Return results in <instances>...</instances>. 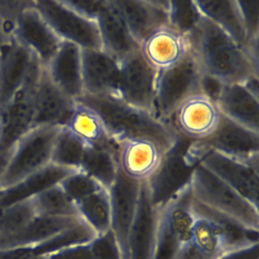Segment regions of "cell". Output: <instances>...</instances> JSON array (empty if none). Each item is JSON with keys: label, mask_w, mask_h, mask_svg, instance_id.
Instances as JSON below:
<instances>
[{"label": "cell", "mask_w": 259, "mask_h": 259, "mask_svg": "<svg viewBox=\"0 0 259 259\" xmlns=\"http://www.w3.org/2000/svg\"><path fill=\"white\" fill-rule=\"evenodd\" d=\"M189 37L206 79L226 85L244 83L252 76H259L258 60L206 17L201 15Z\"/></svg>", "instance_id": "cell-1"}, {"label": "cell", "mask_w": 259, "mask_h": 259, "mask_svg": "<svg viewBox=\"0 0 259 259\" xmlns=\"http://www.w3.org/2000/svg\"><path fill=\"white\" fill-rule=\"evenodd\" d=\"M76 101L98 113L116 144L126 139H150L157 142L167 153L179 139L170 122L162 121L153 113L114 96L83 95Z\"/></svg>", "instance_id": "cell-2"}, {"label": "cell", "mask_w": 259, "mask_h": 259, "mask_svg": "<svg viewBox=\"0 0 259 259\" xmlns=\"http://www.w3.org/2000/svg\"><path fill=\"white\" fill-rule=\"evenodd\" d=\"M191 199L223 213L245 228L259 231V207L198 164L189 179Z\"/></svg>", "instance_id": "cell-3"}, {"label": "cell", "mask_w": 259, "mask_h": 259, "mask_svg": "<svg viewBox=\"0 0 259 259\" xmlns=\"http://www.w3.org/2000/svg\"><path fill=\"white\" fill-rule=\"evenodd\" d=\"M206 78L191 51L175 66L160 71L157 79L154 114L169 122L177 106L188 96L206 90Z\"/></svg>", "instance_id": "cell-4"}, {"label": "cell", "mask_w": 259, "mask_h": 259, "mask_svg": "<svg viewBox=\"0 0 259 259\" xmlns=\"http://www.w3.org/2000/svg\"><path fill=\"white\" fill-rule=\"evenodd\" d=\"M60 127L35 126L11 149L1 180L0 190L6 189L51 164L55 137Z\"/></svg>", "instance_id": "cell-5"}, {"label": "cell", "mask_w": 259, "mask_h": 259, "mask_svg": "<svg viewBox=\"0 0 259 259\" xmlns=\"http://www.w3.org/2000/svg\"><path fill=\"white\" fill-rule=\"evenodd\" d=\"M193 214L190 210L189 182L159 207L158 227L152 259H174L190 240Z\"/></svg>", "instance_id": "cell-6"}, {"label": "cell", "mask_w": 259, "mask_h": 259, "mask_svg": "<svg viewBox=\"0 0 259 259\" xmlns=\"http://www.w3.org/2000/svg\"><path fill=\"white\" fill-rule=\"evenodd\" d=\"M191 141L179 137L169 150L158 171L146 181L152 202L160 207L188 184L200 159L190 146Z\"/></svg>", "instance_id": "cell-7"}, {"label": "cell", "mask_w": 259, "mask_h": 259, "mask_svg": "<svg viewBox=\"0 0 259 259\" xmlns=\"http://www.w3.org/2000/svg\"><path fill=\"white\" fill-rule=\"evenodd\" d=\"M42 68L35 60L22 87L0 108V154H9L19 139L33 127L34 92Z\"/></svg>", "instance_id": "cell-8"}, {"label": "cell", "mask_w": 259, "mask_h": 259, "mask_svg": "<svg viewBox=\"0 0 259 259\" xmlns=\"http://www.w3.org/2000/svg\"><path fill=\"white\" fill-rule=\"evenodd\" d=\"M33 7L61 40L82 50L102 49L97 22L74 11L63 0H33Z\"/></svg>", "instance_id": "cell-9"}, {"label": "cell", "mask_w": 259, "mask_h": 259, "mask_svg": "<svg viewBox=\"0 0 259 259\" xmlns=\"http://www.w3.org/2000/svg\"><path fill=\"white\" fill-rule=\"evenodd\" d=\"M222 113L214 97L201 90L184 99L175 109L169 122L179 137L191 141L207 139L220 124Z\"/></svg>", "instance_id": "cell-10"}, {"label": "cell", "mask_w": 259, "mask_h": 259, "mask_svg": "<svg viewBox=\"0 0 259 259\" xmlns=\"http://www.w3.org/2000/svg\"><path fill=\"white\" fill-rule=\"evenodd\" d=\"M158 74L140 51L124 58L120 61L116 98L154 114Z\"/></svg>", "instance_id": "cell-11"}, {"label": "cell", "mask_w": 259, "mask_h": 259, "mask_svg": "<svg viewBox=\"0 0 259 259\" xmlns=\"http://www.w3.org/2000/svg\"><path fill=\"white\" fill-rule=\"evenodd\" d=\"M190 146L200 160L209 151L245 161L259 160V133L224 115L212 135L205 140L191 142Z\"/></svg>", "instance_id": "cell-12"}, {"label": "cell", "mask_w": 259, "mask_h": 259, "mask_svg": "<svg viewBox=\"0 0 259 259\" xmlns=\"http://www.w3.org/2000/svg\"><path fill=\"white\" fill-rule=\"evenodd\" d=\"M199 164L258 207L259 160L245 161L209 151Z\"/></svg>", "instance_id": "cell-13"}, {"label": "cell", "mask_w": 259, "mask_h": 259, "mask_svg": "<svg viewBox=\"0 0 259 259\" xmlns=\"http://www.w3.org/2000/svg\"><path fill=\"white\" fill-rule=\"evenodd\" d=\"M13 38L27 49L46 68L63 40L53 31L33 7V0L18 16L12 30Z\"/></svg>", "instance_id": "cell-14"}, {"label": "cell", "mask_w": 259, "mask_h": 259, "mask_svg": "<svg viewBox=\"0 0 259 259\" xmlns=\"http://www.w3.org/2000/svg\"><path fill=\"white\" fill-rule=\"evenodd\" d=\"M144 60L157 71L181 62L191 51L190 37L169 24L159 26L139 45Z\"/></svg>", "instance_id": "cell-15"}, {"label": "cell", "mask_w": 259, "mask_h": 259, "mask_svg": "<svg viewBox=\"0 0 259 259\" xmlns=\"http://www.w3.org/2000/svg\"><path fill=\"white\" fill-rule=\"evenodd\" d=\"M141 183L126 177L118 169L113 183L108 188L111 209L110 230L118 244L122 259H127V238L137 210Z\"/></svg>", "instance_id": "cell-16"}, {"label": "cell", "mask_w": 259, "mask_h": 259, "mask_svg": "<svg viewBox=\"0 0 259 259\" xmlns=\"http://www.w3.org/2000/svg\"><path fill=\"white\" fill-rule=\"evenodd\" d=\"M166 152L150 139H126L117 143L118 169L139 182L148 181L160 168Z\"/></svg>", "instance_id": "cell-17"}, {"label": "cell", "mask_w": 259, "mask_h": 259, "mask_svg": "<svg viewBox=\"0 0 259 259\" xmlns=\"http://www.w3.org/2000/svg\"><path fill=\"white\" fill-rule=\"evenodd\" d=\"M83 95H117L120 62L102 49L81 50Z\"/></svg>", "instance_id": "cell-18"}, {"label": "cell", "mask_w": 259, "mask_h": 259, "mask_svg": "<svg viewBox=\"0 0 259 259\" xmlns=\"http://www.w3.org/2000/svg\"><path fill=\"white\" fill-rule=\"evenodd\" d=\"M159 207L150 197L146 181L141 183L138 205L127 238V259H152Z\"/></svg>", "instance_id": "cell-19"}, {"label": "cell", "mask_w": 259, "mask_h": 259, "mask_svg": "<svg viewBox=\"0 0 259 259\" xmlns=\"http://www.w3.org/2000/svg\"><path fill=\"white\" fill-rule=\"evenodd\" d=\"M75 104L76 101L57 87L42 68L34 92L33 127L65 126Z\"/></svg>", "instance_id": "cell-20"}, {"label": "cell", "mask_w": 259, "mask_h": 259, "mask_svg": "<svg viewBox=\"0 0 259 259\" xmlns=\"http://www.w3.org/2000/svg\"><path fill=\"white\" fill-rule=\"evenodd\" d=\"M135 40L140 42L159 26L168 24L169 2L161 0H111Z\"/></svg>", "instance_id": "cell-21"}, {"label": "cell", "mask_w": 259, "mask_h": 259, "mask_svg": "<svg viewBox=\"0 0 259 259\" xmlns=\"http://www.w3.org/2000/svg\"><path fill=\"white\" fill-rule=\"evenodd\" d=\"M35 57L10 36L0 53V108L22 87Z\"/></svg>", "instance_id": "cell-22"}, {"label": "cell", "mask_w": 259, "mask_h": 259, "mask_svg": "<svg viewBox=\"0 0 259 259\" xmlns=\"http://www.w3.org/2000/svg\"><path fill=\"white\" fill-rule=\"evenodd\" d=\"M222 115L259 133V100L242 83L219 85L213 94Z\"/></svg>", "instance_id": "cell-23"}, {"label": "cell", "mask_w": 259, "mask_h": 259, "mask_svg": "<svg viewBox=\"0 0 259 259\" xmlns=\"http://www.w3.org/2000/svg\"><path fill=\"white\" fill-rule=\"evenodd\" d=\"M81 50L72 42L63 41L45 68L57 87L75 101L84 94Z\"/></svg>", "instance_id": "cell-24"}, {"label": "cell", "mask_w": 259, "mask_h": 259, "mask_svg": "<svg viewBox=\"0 0 259 259\" xmlns=\"http://www.w3.org/2000/svg\"><path fill=\"white\" fill-rule=\"evenodd\" d=\"M101 48L119 62L139 51V44L133 37L111 0H106L96 17Z\"/></svg>", "instance_id": "cell-25"}, {"label": "cell", "mask_w": 259, "mask_h": 259, "mask_svg": "<svg viewBox=\"0 0 259 259\" xmlns=\"http://www.w3.org/2000/svg\"><path fill=\"white\" fill-rule=\"evenodd\" d=\"M202 16L209 19L249 55L258 60V44L250 45L238 1L236 0H209L195 1Z\"/></svg>", "instance_id": "cell-26"}, {"label": "cell", "mask_w": 259, "mask_h": 259, "mask_svg": "<svg viewBox=\"0 0 259 259\" xmlns=\"http://www.w3.org/2000/svg\"><path fill=\"white\" fill-rule=\"evenodd\" d=\"M190 210L194 217L205 219L214 227L227 253L259 244V231L249 230L233 219L200 204L191 197Z\"/></svg>", "instance_id": "cell-27"}, {"label": "cell", "mask_w": 259, "mask_h": 259, "mask_svg": "<svg viewBox=\"0 0 259 259\" xmlns=\"http://www.w3.org/2000/svg\"><path fill=\"white\" fill-rule=\"evenodd\" d=\"M81 218H51L35 215L25 226L14 233L0 236V250L34 247Z\"/></svg>", "instance_id": "cell-28"}, {"label": "cell", "mask_w": 259, "mask_h": 259, "mask_svg": "<svg viewBox=\"0 0 259 259\" xmlns=\"http://www.w3.org/2000/svg\"><path fill=\"white\" fill-rule=\"evenodd\" d=\"M81 139L87 147H107L117 149V144L107 131L98 113L87 105L76 101L74 110L65 125Z\"/></svg>", "instance_id": "cell-29"}, {"label": "cell", "mask_w": 259, "mask_h": 259, "mask_svg": "<svg viewBox=\"0 0 259 259\" xmlns=\"http://www.w3.org/2000/svg\"><path fill=\"white\" fill-rule=\"evenodd\" d=\"M73 171L75 170L50 164L20 182L0 190V210L19 201L29 199L38 192L58 184L64 177Z\"/></svg>", "instance_id": "cell-30"}, {"label": "cell", "mask_w": 259, "mask_h": 259, "mask_svg": "<svg viewBox=\"0 0 259 259\" xmlns=\"http://www.w3.org/2000/svg\"><path fill=\"white\" fill-rule=\"evenodd\" d=\"M116 150L107 147H87L79 170L108 190L118 172Z\"/></svg>", "instance_id": "cell-31"}, {"label": "cell", "mask_w": 259, "mask_h": 259, "mask_svg": "<svg viewBox=\"0 0 259 259\" xmlns=\"http://www.w3.org/2000/svg\"><path fill=\"white\" fill-rule=\"evenodd\" d=\"M80 218L93 230L96 236L110 230L111 209L108 190L105 188L76 202Z\"/></svg>", "instance_id": "cell-32"}, {"label": "cell", "mask_w": 259, "mask_h": 259, "mask_svg": "<svg viewBox=\"0 0 259 259\" xmlns=\"http://www.w3.org/2000/svg\"><path fill=\"white\" fill-rule=\"evenodd\" d=\"M30 199L36 215L80 218L76 203L65 193L59 183L38 192Z\"/></svg>", "instance_id": "cell-33"}, {"label": "cell", "mask_w": 259, "mask_h": 259, "mask_svg": "<svg viewBox=\"0 0 259 259\" xmlns=\"http://www.w3.org/2000/svg\"><path fill=\"white\" fill-rule=\"evenodd\" d=\"M86 148V144L81 139L66 126H61L54 140L51 164L70 170H79Z\"/></svg>", "instance_id": "cell-34"}, {"label": "cell", "mask_w": 259, "mask_h": 259, "mask_svg": "<svg viewBox=\"0 0 259 259\" xmlns=\"http://www.w3.org/2000/svg\"><path fill=\"white\" fill-rule=\"evenodd\" d=\"M96 234L93 230L82 220L79 219L74 224L64 229L60 233L56 234L49 240L32 247L35 253L39 256H45L63 249L70 247L88 244L94 238Z\"/></svg>", "instance_id": "cell-35"}, {"label": "cell", "mask_w": 259, "mask_h": 259, "mask_svg": "<svg viewBox=\"0 0 259 259\" xmlns=\"http://www.w3.org/2000/svg\"><path fill=\"white\" fill-rule=\"evenodd\" d=\"M193 218L190 242L210 259H220L227 254L214 227L205 219Z\"/></svg>", "instance_id": "cell-36"}, {"label": "cell", "mask_w": 259, "mask_h": 259, "mask_svg": "<svg viewBox=\"0 0 259 259\" xmlns=\"http://www.w3.org/2000/svg\"><path fill=\"white\" fill-rule=\"evenodd\" d=\"M200 17L201 13L195 4V1L169 2L168 24L188 36L194 31Z\"/></svg>", "instance_id": "cell-37"}, {"label": "cell", "mask_w": 259, "mask_h": 259, "mask_svg": "<svg viewBox=\"0 0 259 259\" xmlns=\"http://www.w3.org/2000/svg\"><path fill=\"white\" fill-rule=\"evenodd\" d=\"M36 215L31 199L19 201L0 210V236L16 232Z\"/></svg>", "instance_id": "cell-38"}, {"label": "cell", "mask_w": 259, "mask_h": 259, "mask_svg": "<svg viewBox=\"0 0 259 259\" xmlns=\"http://www.w3.org/2000/svg\"><path fill=\"white\" fill-rule=\"evenodd\" d=\"M59 185L75 203L104 188L94 178L81 170H75L69 173L59 182Z\"/></svg>", "instance_id": "cell-39"}, {"label": "cell", "mask_w": 259, "mask_h": 259, "mask_svg": "<svg viewBox=\"0 0 259 259\" xmlns=\"http://www.w3.org/2000/svg\"><path fill=\"white\" fill-rule=\"evenodd\" d=\"M92 259H122L120 249L111 230L96 236L90 243Z\"/></svg>", "instance_id": "cell-40"}, {"label": "cell", "mask_w": 259, "mask_h": 259, "mask_svg": "<svg viewBox=\"0 0 259 259\" xmlns=\"http://www.w3.org/2000/svg\"><path fill=\"white\" fill-rule=\"evenodd\" d=\"M247 37L250 45L258 44L259 37V2L238 1Z\"/></svg>", "instance_id": "cell-41"}, {"label": "cell", "mask_w": 259, "mask_h": 259, "mask_svg": "<svg viewBox=\"0 0 259 259\" xmlns=\"http://www.w3.org/2000/svg\"><path fill=\"white\" fill-rule=\"evenodd\" d=\"M32 3V0H0V20L12 34L20 13Z\"/></svg>", "instance_id": "cell-42"}, {"label": "cell", "mask_w": 259, "mask_h": 259, "mask_svg": "<svg viewBox=\"0 0 259 259\" xmlns=\"http://www.w3.org/2000/svg\"><path fill=\"white\" fill-rule=\"evenodd\" d=\"M66 5L79 14L93 19L96 21V17L104 7L106 0H63Z\"/></svg>", "instance_id": "cell-43"}, {"label": "cell", "mask_w": 259, "mask_h": 259, "mask_svg": "<svg viewBox=\"0 0 259 259\" xmlns=\"http://www.w3.org/2000/svg\"><path fill=\"white\" fill-rule=\"evenodd\" d=\"M42 259H92V256L88 243L45 255Z\"/></svg>", "instance_id": "cell-44"}, {"label": "cell", "mask_w": 259, "mask_h": 259, "mask_svg": "<svg viewBox=\"0 0 259 259\" xmlns=\"http://www.w3.org/2000/svg\"><path fill=\"white\" fill-rule=\"evenodd\" d=\"M0 259H42L32 247L0 250Z\"/></svg>", "instance_id": "cell-45"}, {"label": "cell", "mask_w": 259, "mask_h": 259, "mask_svg": "<svg viewBox=\"0 0 259 259\" xmlns=\"http://www.w3.org/2000/svg\"><path fill=\"white\" fill-rule=\"evenodd\" d=\"M174 259H210V258L204 255L200 250H198L189 240L179 249Z\"/></svg>", "instance_id": "cell-46"}, {"label": "cell", "mask_w": 259, "mask_h": 259, "mask_svg": "<svg viewBox=\"0 0 259 259\" xmlns=\"http://www.w3.org/2000/svg\"><path fill=\"white\" fill-rule=\"evenodd\" d=\"M220 259H259L258 244L245 249L229 252Z\"/></svg>", "instance_id": "cell-47"}, {"label": "cell", "mask_w": 259, "mask_h": 259, "mask_svg": "<svg viewBox=\"0 0 259 259\" xmlns=\"http://www.w3.org/2000/svg\"><path fill=\"white\" fill-rule=\"evenodd\" d=\"M12 36V34L10 33V31L5 27V25L3 24V22L0 20V53H1V49L3 47V45L5 44V41Z\"/></svg>", "instance_id": "cell-48"}, {"label": "cell", "mask_w": 259, "mask_h": 259, "mask_svg": "<svg viewBox=\"0 0 259 259\" xmlns=\"http://www.w3.org/2000/svg\"><path fill=\"white\" fill-rule=\"evenodd\" d=\"M8 156L9 154H0V180L4 171V168L6 166L7 160H8Z\"/></svg>", "instance_id": "cell-49"}]
</instances>
